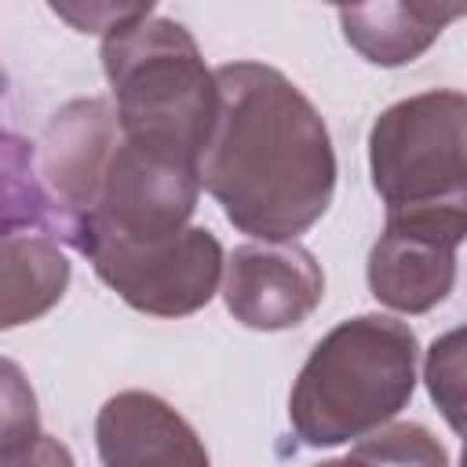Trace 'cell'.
Returning <instances> with one entry per match:
<instances>
[{
  "mask_svg": "<svg viewBox=\"0 0 467 467\" xmlns=\"http://www.w3.org/2000/svg\"><path fill=\"white\" fill-rule=\"evenodd\" d=\"M354 460L365 467H449V449L420 423H383L354 441Z\"/></svg>",
  "mask_w": 467,
  "mask_h": 467,
  "instance_id": "14",
  "label": "cell"
},
{
  "mask_svg": "<svg viewBox=\"0 0 467 467\" xmlns=\"http://www.w3.org/2000/svg\"><path fill=\"white\" fill-rule=\"evenodd\" d=\"M40 431V409L22 365L0 358V452Z\"/></svg>",
  "mask_w": 467,
  "mask_h": 467,
  "instance_id": "16",
  "label": "cell"
},
{
  "mask_svg": "<svg viewBox=\"0 0 467 467\" xmlns=\"http://www.w3.org/2000/svg\"><path fill=\"white\" fill-rule=\"evenodd\" d=\"M69 288V259L44 234H15L0 241V332L29 325L62 303Z\"/></svg>",
  "mask_w": 467,
  "mask_h": 467,
  "instance_id": "12",
  "label": "cell"
},
{
  "mask_svg": "<svg viewBox=\"0 0 467 467\" xmlns=\"http://www.w3.org/2000/svg\"><path fill=\"white\" fill-rule=\"evenodd\" d=\"M223 303L244 328L281 332L303 325L325 299V270L296 241H248L223 263Z\"/></svg>",
  "mask_w": 467,
  "mask_h": 467,
  "instance_id": "8",
  "label": "cell"
},
{
  "mask_svg": "<svg viewBox=\"0 0 467 467\" xmlns=\"http://www.w3.org/2000/svg\"><path fill=\"white\" fill-rule=\"evenodd\" d=\"M467 237V208L387 212L368 252V292L394 314H427L456 285V252Z\"/></svg>",
  "mask_w": 467,
  "mask_h": 467,
  "instance_id": "7",
  "label": "cell"
},
{
  "mask_svg": "<svg viewBox=\"0 0 467 467\" xmlns=\"http://www.w3.org/2000/svg\"><path fill=\"white\" fill-rule=\"evenodd\" d=\"M416 332L390 314H358L328 328L288 394L296 438L332 449L390 423L416 390Z\"/></svg>",
  "mask_w": 467,
  "mask_h": 467,
  "instance_id": "2",
  "label": "cell"
},
{
  "mask_svg": "<svg viewBox=\"0 0 467 467\" xmlns=\"http://www.w3.org/2000/svg\"><path fill=\"white\" fill-rule=\"evenodd\" d=\"M314 467H365V463L354 460V456H336V460H321V463H314Z\"/></svg>",
  "mask_w": 467,
  "mask_h": 467,
  "instance_id": "19",
  "label": "cell"
},
{
  "mask_svg": "<svg viewBox=\"0 0 467 467\" xmlns=\"http://www.w3.org/2000/svg\"><path fill=\"white\" fill-rule=\"evenodd\" d=\"M95 274L139 314L186 317L212 303L223 281V244L204 226H186L153 241L91 237L77 248Z\"/></svg>",
  "mask_w": 467,
  "mask_h": 467,
  "instance_id": "5",
  "label": "cell"
},
{
  "mask_svg": "<svg viewBox=\"0 0 467 467\" xmlns=\"http://www.w3.org/2000/svg\"><path fill=\"white\" fill-rule=\"evenodd\" d=\"M215 73V120L197 153V182L230 226L255 241H296L332 204L336 150L317 106L266 62Z\"/></svg>",
  "mask_w": 467,
  "mask_h": 467,
  "instance_id": "1",
  "label": "cell"
},
{
  "mask_svg": "<svg viewBox=\"0 0 467 467\" xmlns=\"http://www.w3.org/2000/svg\"><path fill=\"white\" fill-rule=\"evenodd\" d=\"M15 234H55V208L36 171V150L0 128V241Z\"/></svg>",
  "mask_w": 467,
  "mask_h": 467,
  "instance_id": "13",
  "label": "cell"
},
{
  "mask_svg": "<svg viewBox=\"0 0 467 467\" xmlns=\"http://www.w3.org/2000/svg\"><path fill=\"white\" fill-rule=\"evenodd\" d=\"M0 467H77V463H73V452L58 438L36 431L33 438L4 449L0 452Z\"/></svg>",
  "mask_w": 467,
  "mask_h": 467,
  "instance_id": "17",
  "label": "cell"
},
{
  "mask_svg": "<svg viewBox=\"0 0 467 467\" xmlns=\"http://www.w3.org/2000/svg\"><path fill=\"white\" fill-rule=\"evenodd\" d=\"M197 197V164L120 135L95 190L91 212L66 234V244L80 248L91 237L153 241L179 234L190 226Z\"/></svg>",
  "mask_w": 467,
  "mask_h": 467,
  "instance_id": "6",
  "label": "cell"
},
{
  "mask_svg": "<svg viewBox=\"0 0 467 467\" xmlns=\"http://www.w3.org/2000/svg\"><path fill=\"white\" fill-rule=\"evenodd\" d=\"M142 4H88V7H69V4H55L51 11L66 22H73L80 33H109L113 26L128 22Z\"/></svg>",
  "mask_w": 467,
  "mask_h": 467,
  "instance_id": "18",
  "label": "cell"
},
{
  "mask_svg": "<svg viewBox=\"0 0 467 467\" xmlns=\"http://www.w3.org/2000/svg\"><path fill=\"white\" fill-rule=\"evenodd\" d=\"M368 171L387 212L467 208V99L434 88L387 106L368 128Z\"/></svg>",
  "mask_w": 467,
  "mask_h": 467,
  "instance_id": "4",
  "label": "cell"
},
{
  "mask_svg": "<svg viewBox=\"0 0 467 467\" xmlns=\"http://www.w3.org/2000/svg\"><path fill=\"white\" fill-rule=\"evenodd\" d=\"M460 15L463 4H350L336 11L347 44L387 69L416 62Z\"/></svg>",
  "mask_w": 467,
  "mask_h": 467,
  "instance_id": "11",
  "label": "cell"
},
{
  "mask_svg": "<svg viewBox=\"0 0 467 467\" xmlns=\"http://www.w3.org/2000/svg\"><path fill=\"white\" fill-rule=\"evenodd\" d=\"M102 467H212L190 420L150 390H120L95 416Z\"/></svg>",
  "mask_w": 467,
  "mask_h": 467,
  "instance_id": "10",
  "label": "cell"
},
{
  "mask_svg": "<svg viewBox=\"0 0 467 467\" xmlns=\"http://www.w3.org/2000/svg\"><path fill=\"white\" fill-rule=\"evenodd\" d=\"M423 379L434 405L445 412L449 427L460 434L463 431V328H452L431 343Z\"/></svg>",
  "mask_w": 467,
  "mask_h": 467,
  "instance_id": "15",
  "label": "cell"
},
{
  "mask_svg": "<svg viewBox=\"0 0 467 467\" xmlns=\"http://www.w3.org/2000/svg\"><path fill=\"white\" fill-rule=\"evenodd\" d=\"M117 139L120 124L109 99H73L51 113L36 146V171L55 208L51 241H66V234L91 212Z\"/></svg>",
  "mask_w": 467,
  "mask_h": 467,
  "instance_id": "9",
  "label": "cell"
},
{
  "mask_svg": "<svg viewBox=\"0 0 467 467\" xmlns=\"http://www.w3.org/2000/svg\"><path fill=\"white\" fill-rule=\"evenodd\" d=\"M102 69L120 135L197 164L219 95L190 29L142 4L128 22L102 33Z\"/></svg>",
  "mask_w": 467,
  "mask_h": 467,
  "instance_id": "3",
  "label": "cell"
}]
</instances>
